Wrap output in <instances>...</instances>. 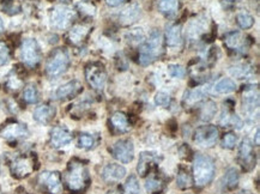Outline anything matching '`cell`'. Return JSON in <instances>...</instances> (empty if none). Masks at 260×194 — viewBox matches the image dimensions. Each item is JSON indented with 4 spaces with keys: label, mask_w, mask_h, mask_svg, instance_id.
Here are the masks:
<instances>
[{
    "label": "cell",
    "mask_w": 260,
    "mask_h": 194,
    "mask_svg": "<svg viewBox=\"0 0 260 194\" xmlns=\"http://www.w3.org/2000/svg\"><path fill=\"white\" fill-rule=\"evenodd\" d=\"M65 182L68 188L74 193L83 192L89 186V170L80 160L74 158L70 160L65 175Z\"/></svg>",
    "instance_id": "cell-1"
},
{
    "label": "cell",
    "mask_w": 260,
    "mask_h": 194,
    "mask_svg": "<svg viewBox=\"0 0 260 194\" xmlns=\"http://www.w3.org/2000/svg\"><path fill=\"white\" fill-rule=\"evenodd\" d=\"M163 53V36L160 30L155 29L151 32V34L146 42L139 50V64L143 66L151 65L155 62Z\"/></svg>",
    "instance_id": "cell-2"
},
{
    "label": "cell",
    "mask_w": 260,
    "mask_h": 194,
    "mask_svg": "<svg viewBox=\"0 0 260 194\" xmlns=\"http://www.w3.org/2000/svg\"><path fill=\"white\" fill-rule=\"evenodd\" d=\"M214 163L206 154H196L193 160V180L198 187L206 186L214 176Z\"/></svg>",
    "instance_id": "cell-3"
},
{
    "label": "cell",
    "mask_w": 260,
    "mask_h": 194,
    "mask_svg": "<svg viewBox=\"0 0 260 194\" xmlns=\"http://www.w3.org/2000/svg\"><path fill=\"white\" fill-rule=\"evenodd\" d=\"M70 62L68 52L65 48H56L50 53L46 62V74L48 77L56 78L68 71Z\"/></svg>",
    "instance_id": "cell-4"
},
{
    "label": "cell",
    "mask_w": 260,
    "mask_h": 194,
    "mask_svg": "<svg viewBox=\"0 0 260 194\" xmlns=\"http://www.w3.org/2000/svg\"><path fill=\"white\" fill-rule=\"evenodd\" d=\"M76 18V11L68 5L60 4L50 10V20L53 28L64 30L71 26Z\"/></svg>",
    "instance_id": "cell-5"
},
{
    "label": "cell",
    "mask_w": 260,
    "mask_h": 194,
    "mask_svg": "<svg viewBox=\"0 0 260 194\" xmlns=\"http://www.w3.org/2000/svg\"><path fill=\"white\" fill-rule=\"evenodd\" d=\"M41 50L38 41L34 38H26L22 42L20 46V59L28 68H36L41 62Z\"/></svg>",
    "instance_id": "cell-6"
},
{
    "label": "cell",
    "mask_w": 260,
    "mask_h": 194,
    "mask_svg": "<svg viewBox=\"0 0 260 194\" xmlns=\"http://www.w3.org/2000/svg\"><path fill=\"white\" fill-rule=\"evenodd\" d=\"M86 80L95 90H102L107 83V71L104 64L90 62L86 66Z\"/></svg>",
    "instance_id": "cell-7"
},
{
    "label": "cell",
    "mask_w": 260,
    "mask_h": 194,
    "mask_svg": "<svg viewBox=\"0 0 260 194\" xmlns=\"http://www.w3.org/2000/svg\"><path fill=\"white\" fill-rule=\"evenodd\" d=\"M36 157L34 154H30V156H20L17 158L12 160L10 169L12 175L16 178H24L29 176L32 172L36 169Z\"/></svg>",
    "instance_id": "cell-8"
},
{
    "label": "cell",
    "mask_w": 260,
    "mask_h": 194,
    "mask_svg": "<svg viewBox=\"0 0 260 194\" xmlns=\"http://www.w3.org/2000/svg\"><path fill=\"white\" fill-rule=\"evenodd\" d=\"M238 162L244 172H252L256 168V156L254 154V148H253V144L250 143L248 138L244 139L241 142L240 148H238Z\"/></svg>",
    "instance_id": "cell-9"
},
{
    "label": "cell",
    "mask_w": 260,
    "mask_h": 194,
    "mask_svg": "<svg viewBox=\"0 0 260 194\" xmlns=\"http://www.w3.org/2000/svg\"><path fill=\"white\" fill-rule=\"evenodd\" d=\"M38 184L50 194L62 193V181L59 172H44L38 175Z\"/></svg>",
    "instance_id": "cell-10"
},
{
    "label": "cell",
    "mask_w": 260,
    "mask_h": 194,
    "mask_svg": "<svg viewBox=\"0 0 260 194\" xmlns=\"http://www.w3.org/2000/svg\"><path fill=\"white\" fill-rule=\"evenodd\" d=\"M194 142L202 148H212L218 139V130L216 126H200L194 131Z\"/></svg>",
    "instance_id": "cell-11"
},
{
    "label": "cell",
    "mask_w": 260,
    "mask_h": 194,
    "mask_svg": "<svg viewBox=\"0 0 260 194\" xmlns=\"http://www.w3.org/2000/svg\"><path fill=\"white\" fill-rule=\"evenodd\" d=\"M113 156L122 163H130L134 157V146L131 139H120L112 148Z\"/></svg>",
    "instance_id": "cell-12"
},
{
    "label": "cell",
    "mask_w": 260,
    "mask_h": 194,
    "mask_svg": "<svg viewBox=\"0 0 260 194\" xmlns=\"http://www.w3.org/2000/svg\"><path fill=\"white\" fill-rule=\"evenodd\" d=\"M29 134L28 127L18 121H8L0 130V137L8 139V140H17V139L26 138Z\"/></svg>",
    "instance_id": "cell-13"
},
{
    "label": "cell",
    "mask_w": 260,
    "mask_h": 194,
    "mask_svg": "<svg viewBox=\"0 0 260 194\" xmlns=\"http://www.w3.org/2000/svg\"><path fill=\"white\" fill-rule=\"evenodd\" d=\"M248 36H244L240 32H230L226 35L224 44L229 50L244 53L250 46Z\"/></svg>",
    "instance_id": "cell-14"
},
{
    "label": "cell",
    "mask_w": 260,
    "mask_h": 194,
    "mask_svg": "<svg viewBox=\"0 0 260 194\" xmlns=\"http://www.w3.org/2000/svg\"><path fill=\"white\" fill-rule=\"evenodd\" d=\"M242 107L246 114L252 115L259 108V89L258 86H248L242 90Z\"/></svg>",
    "instance_id": "cell-15"
},
{
    "label": "cell",
    "mask_w": 260,
    "mask_h": 194,
    "mask_svg": "<svg viewBox=\"0 0 260 194\" xmlns=\"http://www.w3.org/2000/svg\"><path fill=\"white\" fill-rule=\"evenodd\" d=\"M92 32V26L88 23H78L74 24L71 29H70L68 34V40L74 46H80L86 40Z\"/></svg>",
    "instance_id": "cell-16"
},
{
    "label": "cell",
    "mask_w": 260,
    "mask_h": 194,
    "mask_svg": "<svg viewBox=\"0 0 260 194\" xmlns=\"http://www.w3.org/2000/svg\"><path fill=\"white\" fill-rule=\"evenodd\" d=\"M83 90L82 83L80 80H71L64 86H59L54 92V98L56 100H68L76 97Z\"/></svg>",
    "instance_id": "cell-17"
},
{
    "label": "cell",
    "mask_w": 260,
    "mask_h": 194,
    "mask_svg": "<svg viewBox=\"0 0 260 194\" xmlns=\"http://www.w3.org/2000/svg\"><path fill=\"white\" fill-rule=\"evenodd\" d=\"M126 175V169L120 164H110L106 166L104 172H102V178L107 184H116L120 180H122Z\"/></svg>",
    "instance_id": "cell-18"
},
{
    "label": "cell",
    "mask_w": 260,
    "mask_h": 194,
    "mask_svg": "<svg viewBox=\"0 0 260 194\" xmlns=\"http://www.w3.org/2000/svg\"><path fill=\"white\" fill-rule=\"evenodd\" d=\"M72 134L65 127L56 126L50 131V144L54 148H62L71 143Z\"/></svg>",
    "instance_id": "cell-19"
},
{
    "label": "cell",
    "mask_w": 260,
    "mask_h": 194,
    "mask_svg": "<svg viewBox=\"0 0 260 194\" xmlns=\"http://www.w3.org/2000/svg\"><path fill=\"white\" fill-rule=\"evenodd\" d=\"M140 8L137 4H132L124 8L122 14H119V23L125 26H132V24H134L140 18Z\"/></svg>",
    "instance_id": "cell-20"
},
{
    "label": "cell",
    "mask_w": 260,
    "mask_h": 194,
    "mask_svg": "<svg viewBox=\"0 0 260 194\" xmlns=\"http://www.w3.org/2000/svg\"><path fill=\"white\" fill-rule=\"evenodd\" d=\"M56 108L50 104H41L35 109L34 119L41 125H48L56 116Z\"/></svg>",
    "instance_id": "cell-21"
},
{
    "label": "cell",
    "mask_w": 260,
    "mask_h": 194,
    "mask_svg": "<svg viewBox=\"0 0 260 194\" xmlns=\"http://www.w3.org/2000/svg\"><path fill=\"white\" fill-rule=\"evenodd\" d=\"M166 41L167 46L170 48H178L182 44V32L180 24H172L166 32Z\"/></svg>",
    "instance_id": "cell-22"
},
{
    "label": "cell",
    "mask_w": 260,
    "mask_h": 194,
    "mask_svg": "<svg viewBox=\"0 0 260 194\" xmlns=\"http://www.w3.org/2000/svg\"><path fill=\"white\" fill-rule=\"evenodd\" d=\"M157 160H158V157H157L156 154L149 152V151H146V152H142L140 157H139V162L137 166L138 174L143 178L146 176V175L149 174L151 166H152L154 163H156Z\"/></svg>",
    "instance_id": "cell-23"
},
{
    "label": "cell",
    "mask_w": 260,
    "mask_h": 194,
    "mask_svg": "<svg viewBox=\"0 0 260 194\" xmlns=\"http://www.w3.org/2000/svg\"><path fill=\"white\" fill-rule=\"evenodd\" d=\"M157 8L166 17H174L180 8L179 0H158Z\"/></svg>",
    "instance_id": "cell-24"
},
{
    "label": "cell",
    "mask_w": 260,
    "mask_h": 194,
    "mask_svg": "<svg viewBox=\"0 0 260 194\" xmlns=\"http://www.w3.org/2000/svg\"><path fill=\"white\" fill-rule=\"evenodd\" d=\"M110 125L112 128L116 130L118 133H125L130 130V122L128 116L124 113H120V112H116V113L112 115Z\"/></svg>",
    "instance_id": "cell-25"
},
{
    "label": "cell",
    "mask_w": 260,
    "mask_h": 194,
    "mask_svg": "<svg viewBox=\"0 0 260 194\" xmlns=\"http://www.w3.org/2000/svg\"><path fill=\"white\" fill-rule=\"evenodd\" d=\"M236 90V84L230 78H222L214 86V92L218 95H226Z\"/></svg>",
    "instance_id": "cell-26"
},
{
    "label": "cell",
    "mask_w": 260,
    "mask_h": 194,
    "mask_svg": "<svg viewBox=\"0 0 260 194\" xmlns=\"http://www.w3.org/2000/svg\"><path fill=\"white\" fill-rule=\"evenodd\" d=\"M229 72H230L232 77L238 78V80H244V78L250 77V76L253 74V70L252 66L248 65V64L241 62L232 66V68H229Z\"/></svg>",
    "instance_id": "cell-27"
},
{
    "label": "cell",
    "mask_w": 260,
    "mask_h": 194,
    "mask_svg": "<svg viewBox=\"0 0 260 194\" xmlns=\"http://www.w3.org/2000/svg\"><path fill=\"white\" fill-rule=\"evenodd\" d=\"M145 190L151 194H161L164 190V181L157 175H151L145 182Z\"/></svg>",
    "instance_id": "cell-28"
},
{
    "label": "cell",
    "mask_w": 260,
    "mask_h": 194,
    "mask_svg": "<svg viewBox=\"0 0 260 194\" xmlns=\"http://www.w3.org/2000/svg\"><path fill=\"white\" fill-rule=\"evenodd\" d=\"M220 124L223 127H236L238 130L242 127V120H241L236 114L232 113V112L229 110H226V113L222 114Z\"/></svg>",
    "instance_id": "cell-29"
},
{
    "label": "cell",
    "mask_w": 260,
    "mask_h": 194,
    "mask_svg": "<svg viewBox=\"0 0 260 194\" xmlns=\"http://www.w3.org/2000/svg\"><path fill=\"white\" fill-rule=\"evenodd\" d=\"M238 178H240V176H238V172L236 169L229 168L228 170H226L224 176H223L222 184L226 190H234L238 187Z\"/></svg>",
    "instance_id": "cell-30"
},
{
    "label": "cell",
    "mask_w": 260,
    "mask_h": 194,
    "mask_svg": "<svg viewBox=\"0 0 260 194\" xmlns=\"http://www.w3.org/2000/svg\"><path fill=\"white\" fill-rule=\"evenodd\" d=\"M202 98H204V92L202 90H191V92H187L185 94L184 103H185V106H187V107H193V106L198 104Z\"/></svg>",
    "instance_id": "cell-31"
},
{
    "label": "cell",
    "mask_w": 260,
    "mask_h": 194,
    "mask_svg": "<svg viewBox=\"0 0 260 194\" xmlns=\"http://www.w3.org/2000/svg\"><path fill=\"white\" fill-rule=\"evenodd\" d=\"M176 182H178V186H179L181 190L191 188L192 184H193V178L187 169L180 168L179 172H178Z\"/></svg>",
    "instance_id": "cell-32"
},
{
    "label": "cell",
    "mask_w": 260,
    "mask_h": 194,
    "mask_svg": "<svg viewBox=\"0 0 260 194\" xmlns=\"http://www.w3.org/2000/svg\"><path fill=\"white\" fill-rule=\"evenodd\" d=\"M236 23L241 29H250L254 24V18L247 11H240L236 14Z\"/></svg>",
    "instance_id": "cell-33"
},
{
    "label": "cell",
    "mask_w": 260,
    "mask_h": 194,
    "mask_svg": "<svg viewBox=\"0 0 260 194\" xmlns=\"http://www.w3.org/2000/svg\"><path fill=\"white\" fill-rule=\"evenodd\" d=\"M38 90L34 84H30V86H26L23 90V100L29 104H34L38 101Z\"/></svg>",
    "instance_id": "cell-34"
},
{
    "label": "cell",
    "mask_w": 260,
    "mask_h": 194,
    "mask_svg": "<svg viewBox=\"0 0 260 194\" xmlns=\"http://www.w3.org/2000/svg\"><path fill=\"white\" fill-rule=\"evenodd\" d=\"M216 103L212 101H208L200 109V119L202 121L212 120L214 114H216Z\"/></svg>",
    "instance_id": "cell-35"
},
{
    "label": "cell",
    "mask_w": 260,
    "mask_h": 194,
    "mask_svg": "<svg viewBox=\"0 0 260 194\" xmlns=\"http://www.w3.org/2000/svg\"><path fill=\"white\" fill-rule=\"evenodd\" d=\"M124 192H125V194H142L139 181L136 175H131V176L126 180L125 187H124Z\"/></svg>",
    "instance_id": "cell-36"
},
{
    "label": "cell",
    "mask_w": 260,
    "mask_h": 194,
    "mask_svg": "<svg viewBox=\"0 0 260 194\" xmlns=\"http://www.w3.org/2000/svg\"><path fill=\"white\" fill-rule=\"evenodd\" d=\"M2 8L5 14L14 16L20 12V2L18 0H2Z\"/></svg>",
    "instance_id": "cell-37"
},
{
    "label": "cell",
    "mask_w": 260,
    "mask_h": 194,
    "mask_svg": "<svg viewBox=\"0 0 260 194\" xmlns=\"http://www.w3.org/2000/svg\"><path fill=\"white\" fill-rule=\"evenodd\" d=\"M95 145V139L92 134H88V133H82L78 138V146L82 148H86V150H90Z\"/></svg>",
    "instance_id": "cell-38"
},
{
    "label": "cell",
    "mask_w": 260,
    "mask_h": 194,
    "mask_svg": "<svg viewBox=\"0 0 260 194\" xmlns=\"http://www.w3.org/2000/svg\"><path fill=\"white\" fill-rule=\"evenodd\" d=\"M22 86H23V80H20V76L14 74H10V77L8 78V82H6V86H8V90H12V92H16V90L20 89Z\"/></svg>",
    "instance_id": "cell-39"
},
{
    "label": "cell",
    "mask_w": 260,
    "mask_h": 194,
    "mask_svg": "<svg viewBox=\"0 0 260 194\" xmlns=\"http://www.w3.org/2000/svg\"><path fill=\"white\" fill-rule=\"evenodd\" d=\"M168 72L174 78H184L186 76V70L178 64H170L168 66Z\"/></svg>",
    "instance_id": "cell-40"
},
{
    "label": "cell",
    "mask_w": 260,
    "mask_h": 194,
    "mask_svg": "<svg viewBox=\"0 0 260 194\" xmlns=\"http://www.w3.org/2000/svg\"><path fill=\"white\" fill-rule=\"evenodd\" d=\"M238 143V137L235 133H226L224 134V137L222 139V146L226 148H234L235 145Z\"/></svg>",
    "instance_id": "cell-41"
},
{
    "label": "cell",
    "mask_w": 260,
    "mask_h": 194,
    "mask_svg": "<svg viewBox=\"0 0 260 194\" xmlns=\"http://www.w3.org/2000/svg\"><path fill=\"white\" fill-rule=\"evenodd\" d=\"M128 41L134 42V44H140L144 40V34L142 32V29H133L130 30V32L128 34Z\"/></svg>",
    "instance_id": "cell-42"
},
{
    "label": "cell",
    "mask_w": 260,
    "mask_h": 194,
    "mask_svg": "<svg viewBox=\"0 0 260 194\" xmlns=\"http://www.w3.org/2000/svg\"><path fill=\"white\" fill-rule=\"evenodd\" d=\"M10 59V48L5 42L0 41V65H5Z\"/></svg>",
    "instance_id": "cell-43"
},
{
    "label": "cell",
    "mask_w": 260,
    "mask_h": 194,
    "mask_svg": "<svg viewBox=\"0 0 260 194\" xmlns=\"http://www.w3.org/2000/svg\"><path fill=\"white\" fill-rule=\"evenodd\" d=\"M170 96L166 92H157L155 96V102L157 106H161V107H168L170 104Z\"/></svg>",
    "instance_id": "cell-44"
},
{
    "label": "cell",
    "mask_w": 260,
    "mask_h": 194,
    "mask_svg": "<svg viewBox=\"0 0 260 194\" xmlns=\"http://www.w3.org/2000/svg\"><path fill=\"white\" fill-rule=\"evenodd\" d=\"M78 10L83 12L84 14H88V16H94L95 14V6L89 2H82L78 5Z\"/></svg>",
    "instance_id": "cell-45"
},
{
    "label": "cell",
    "mask_w": 260,
    "mask_h": 194,
    "mask_svg": "<svg viewBox=\"0 0 260 194\" xmlns=\"http://www.w3.org/2000/svg\"><path fill=\"white\" fill-rule=\"evenodd\" d=\"M128 0H106V4L110 8H116V6L124 4V2H128Z\"/></svg>",
    "instance_id": "cell-46"
},
{
    "label": "cell",
    "mask_w": 260,
    "mask_h": 194,
    "mask_svg": "<svg viewBox=\"0 0 260 194\" xmlns=\"http://www.w3.org/2000/svg\"><path fill=\"white\" fill-rule=\"evenodd\" d=\"M256 145L258 146L259 145V128L256 130Z\"/></svg>",
    "instance_id": "cell-47"
},
{
    "label": "cell",
    "mask_w": 260,
    "mask_h": 194,
    "mask_svg": "<svg viewBox=\"0 0 260 194\" xmlns=\"http://www.w3.org/2000/svg\"><path fill=\"white\" fill-rule=\"evenodd\" d=\"M2 30H4V23H2V17H0V32H2Z\"/></svg>",
    "instance_id": "cell-48"
},
{
    "label": "cell",
    "mask_w": 260,
    "mask_h": 194,
    "mask_svg": "<svg viewBox=\"0 0 260 194\" xmlns=\"http://www.w3.org/2000/svg\"><path fill=\"white\" fill-rule=\"evenodd\" d=\"M222 2H228V4H232V2H236V0H222Z\"/></svg>",
    "instance_id": "cell-49"
},
{
    "label": "cell",
    "mask_w": 260,
    "mask_h": 194,
    "mask_svg": "<svg viewBox=\"0 0 260 194\" xmlns=\"http://www.w3.org/2000/svg\"><path fill=\"white\" fill-rule=\"evenodd\" d=\"M108 194H119V193L116 192V190H113V192H108Z\"/></svg>",
    "instance_id": "cell-50"
},
{
    "label": "cell",
    "mask_w": 260,
    "mask_h": 194,
    "mask_svg": "<svg viewBox=\"0 0 260 194\" xmlns=\"http://www.w3.org/2000/svg\"><path fill=\"white\" fill-rule=\"evenodd\" d=\"M0 194H2V190H0Z\"/></svg>",
    "instance_id": "cell-51"
}]
</instances>
